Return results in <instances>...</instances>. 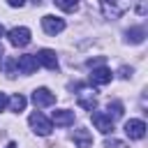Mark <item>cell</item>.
Segmentation results:
<instances>
[{
    "instance_id": "6da1fadb",
    "label": "cell",
    "mask_w": 148,
    "mask_h": 148,
    "mask_svg": "<svg viewBox=\"0 0 148 148\" xmlns=\"http://www.w3.org/2000/svg\"><path fill=\"white\" fill-rule=\"evenodd\" d=\"M99 7H102V12H104V16L118 18V16H123V14L127 12L130 2H127V0H99Z\"/></svg>"
},
{
    "instance_id": "7a4b0ae2",
    "label": "cell",
    "mask_w": 148,
    "mask_h": 148,
    "mask_svg": "<svg viewBox=\"0 0 148 148\" xmlns=\"http://www.w3.org/2000/svg\"><path fill=\"white\" fill-rule=\"evenodd\" d=\"M28 123H30V127L39 134V136H49L51 134V130H53V123L44 116V113H39V111H35V113H30V118H28Z\"/></svg>"
},
{
    "instance_id": "3957f363",
    "label": "cell",
    "mask_w": 148,
    "mask_h": 148,
    "mask_svg": "<svg viewBox=\"0 0 148 148\" xmlns=\"http://www.w3.org/2000/svg\"><path fill=\"white\" fill-rule=\"evenodd\" d=\"M90 118H92V125L102 132V134H109V132H113V118L109 116V113H104V111H90Z\"/></svg>"
},
{
    "instance_id": "277c9868",
    "label": "cell",
    "mask_w": 148,
    "mask_h": 148,
    "mask_svg": "<svg viewBox=\"0 0 148 148\" xmlns=\"http://www.w3.org/2000/svg\"><path fill=\"white\" fill-rule=\"evenodd\" d=\"M42 28H44L46 35H58V32L65 30V21H62L60 16L46 14V16H42Z\"/></svg>"
},
{
    "instance_id": "5b68a950",
    "label": "cell",
    "mask_w": 148,
    "mask_h": 148,
    "mask_svg": "<svg viewBox=\"0 0 148 148\" xmlns=\"http://www.w3.org/2000/svg\"><path fill=\"white\" fill-rule=\"evenodd\" d=\"M7 37H9V44H12V46H28V44H30V30L23 28V25L12 28V30L7 32Z\"/></svg>"
},
{
    "instance_id": "8992f818",
    "label": "cell",
    "mask_w": 148,
    "mask_h": 148,
    "mask_svg": "<svg viewBox=\"0 0 148 148\" xmlns=\"http://www.w3.org/2000/svg\"><path fill=\"white\" fill-rule=\"evenodd\" d=\"M125 134H127L130 139H134V141L143 139V136H146V123L139 120V118H130V120L125 123Z\"/></svg>"
},
{
    "instance_id": "52a82bcc",
    "label": "cell",
    "mask_w": 148,
    "mask_h": 148,
    "mask_svg": "<svg viewBox=\"0 0 148 148\" xmlns=\"http://www.w3.org/2000/svg\"><path fill=\"white\" fill-rule=\"evenodd\" d=\"M111 79H113L111 69L104 67V65L92 67V72H90V83H92V86H106V83H111Z\"/></svg>"
},
{
    "instance_id": "ba28073f",
    "label": "cell",
    "mask_w": 148,
    "mask_h": 148,
    "mask_svg": "<svg viewBox=\"0 0 148 148\" xmlns=\"http://www.w3.org/2000/svg\"><path fill=\"white\" fill-rule=\"evenodd\" d=\"M37 67H39V62H37V58L32 53L18 56V60H16V69L21 74H32V72H37Z\"/></svg>"
},
{
    "instance_id": "9c48e42d",
    "label": "cell",
    "mask_w": 148,
    "mask_h": 148,
    "mask_svg": "<svg viewBox=\"0 0 148 148\" xmlns=\"http://www.w3.org/2000/svg\"><path fill=\"white\" fill-rule=\"evenodd\" d=\"M32 104L35 106H51V104H56V95L49 88H37L32 92Z\"/></svg>"
},
{
    "instance_id": "30bf717a",
    "label": "cell",
    "mask_w": 148,
    "mask_h": 148,
    "mask_svg": "<svg viewBox=\"0 0 148 148\" xmlns=\"http://www.w3.org/2000/svg\"><path fill=\"white\" fill-rule=\"evenodd\" d=\"M35 58H37V62L44 65L46 69H58V56H56V51H51V49H42L39 53H35Z\"/></svg>"
},
{
    "instance_id": "8fae6325",
    "label": "cell",
    "mask_w": 148,
    "mask_h": 148,
    "mask_svg": "<svg viewBox=\"0 0 148 148\" xmlns=\"http://www.w3.org/2000/svg\"><path fill=\"white\" fill-rule=\"evenodd\" d=\"M76 99H79V104H81L86 111H92V109L97 106V95H95V90H90V88H81L79 95H76Z\"/></svg>"
},
{
    "instance_id": "7c38bea8",
    "label": "cell",
    "mask_w": 148,
    "mask_h": 148,
    "mask_svg": "<svg viewBox=\"0 0 148 148\" xmlns=\"http://www.w3.org/2000/svg\"><path fill=\"white\" fill-rule=\"evenodd\" d=\"M51 123H56L60 127H69V125H74V111H69V109H56L51 113Z\"/></svg>"
},
{
    "instance_id": "4fadbf2b",
    "label": "cell",
    "mask_w": 148,
    "mask_h": 148,
    "mask_svg": "<svg viewBox=\"0 0 148 148\" xmlns=\"http://www.w3.org/2000/svg\"><path fill=\"white\" fill-rule=\"evenodd\" d=\"M74 143H76V148H92V136H90V132L83 130V127L74 130Z\"/></svg>"
},
{
    "instance_id": "5bb4252c",
    "label": "cell",
    "mask_w": 148,
    "mask_h": 148,
    "mask_svg": "<svg viewBox=\"0 0 148 148\" xmlns=\"http://www.w3.org/2000/svg\"><path fill=\"white\" fill-rule=\"evenodd\" d=\"M143 37H146V30H143V28H130V30H127V39H130L132 44H141Z\"/></svg>"
},
{
    "instance_id": "9a60e30c",
    "label": "cell",
    "mask_w": 148,
    "mask_h": 148,
    "mask_svg": "<svg viewBox=\"0 0 148 148\" xmlns=\"http://www.w3.org/2000/svg\"><path fill=\"white\" fill-rule=\"evenodd\" d=\"M7 104H9V109H12V111L21 113V111L25 109V97H23V95H14V97H12Z\"/></svg>"
},
{
    "instance_id": "2e32d148",
    "label": "cell",
    "mask_w": 148,
    "mask_h": 148,
    "mask_svg": "<svg viewBox=\"0 0 148 148\" xmlns=\"http://www.w3.org/2000/svg\"><path fill=\"white\" fill-rule=\"evenodd\" d=\"M56 7H60L62 12H76L79 9V0H53Z\"/></svg>"
},
{
    "instance_id": "e0dca14e",
    "label": "cell",
    "mask_w": 148,
    "mask_h": 148,
    "mask_svg": "<svg viewBox=\"0 0 148 148\" xmlns=\"http://www.w3.org/2000/svg\"><path fill=\"white\" fill-rule=\"evenodd\" d=\"M106 113H109L113 120L120 118V116H123V104H120V102H109V111H106Z\"/></svg>"
},
{
    "instance_id": "ac0fdd59",
    "label": "cell",
    "mask_w": 148,
    "mask_h": 148,
    "mask_svg": "<svg viewBox=\"0 0 148 148\" xmlns=\"http://www.w3.org/2000/svg\"><path fill=\"white\" fill-rule=\"evenodd\" d=\"M5 72H7L9 76H14V74H16V60L7 58V60H5Z\"/></svg>"
},
{
    "instance_id": "d6986e66",
    "label": "cell",
    "mask_w": 148,
    "mask_h": 148,
    "mask_svg": "<svg viewBox=\"0 0 148 148\" xmlns=\"http://www.w3.org/2000/svg\"><path fill=\"white\" fill-rule=\"evenodd\" d=\"M106 148H125V143L123 141H118V139H106V143H104Z\"/></svg>"
},
{
    "instance_id": "ffe728a7",
    "label": "cell",
    "mask_w": 148,
    "mask_h": 148,
    "mask_svg": "<svg viewBox=\"0 0 148 148\" xmlns=\"http://www.w3.org/2000/svg\"><path fill=\"white\" fill-rule=\"evenodd\" d=\"M7 102H9V97H7L5 92H0V111H5V106H7Z\"/></svg>"
},
{
    "instance_id": "44dd1931",
    "label": "cell",
    "mask_w": 148,
    "mask_h": 148,
    "mask_svg": "<svg viewBox=\"0 0 148 148\" xmlns=\"http://www.w3.org/2000/svg\"><path fill=\"white\" fill-rule=\"evenodd\" d=\"M7 5H9V7H23L25 0H7Z\"/></svg>"
},
{
    "instance_id": "7402d4cb",
    "label": "cell",
    "mask_w": 148,
    "mask_h": 148,
    "mask_svg": "<svg viewBox=\"0 0 148 148\" xmlns=\"http://www.w3.org/2000/svg\"><path fill=\"white\" fill-rule=\"evenodd\" d=\"M130 74H132V69H127V67H120V76H123V79H127Z\"/></svg>"
},
{
    "instance_id": "603a6c76",
    "label": "cell",
    "mask_w": 148,
    "mask_h": 148,
    "mask_svg": "<svg viewBox=\"0 0 148 148\" xmlns=\"http://www.w3.org/2000/svg\"><path fill=\"white\" fill-rule=\"evenodd\" d=\"M7 148H16V143H14V141H9V143H7Z\"/></svg>"
},
{
    "instance_id": "cb8c5ba5",
    "label": "cell",
    "mask_w": 148,
    "mask_h": 148,
    "mask_svg": "<svg viewBox=\"0 0 148 148\" xmlns=\"http://www.w3.org/2000/svg\"><path fill=\"white\" fill-rule=\"evenodd\" d=\"M2 35H5V28H2V25H0V37H2Z\"/></svg>"
},
{
    "instance_id": "d4e9b609",
    "label": "cell",
    "mask_w": 148,
    "mask_h": 148,
    "mask_svg": "<svg viewBox=\"0 0 148 148\" xmlns=\"http://www.w3.org/2000/svg\"><path fill=\"white\" fill-rule=\"evenodd\" d=\"M0 58H2V46H0Z\"/></svg>"
},
{
    "instance_id": "484cf974",
    "label": "cell",
    "mask_w": 148,
    "mask_h": 148,
    "mask_svg": "<svg viewBox=\"0 0 148 148\" xmlns=\"http://www.w3.org/2000/svg\"><path fill=\"white\" fill-rule=\"evenodd\" d=\"M35 2H39V0H35Z\"/></svg>"
}]
</instances>
